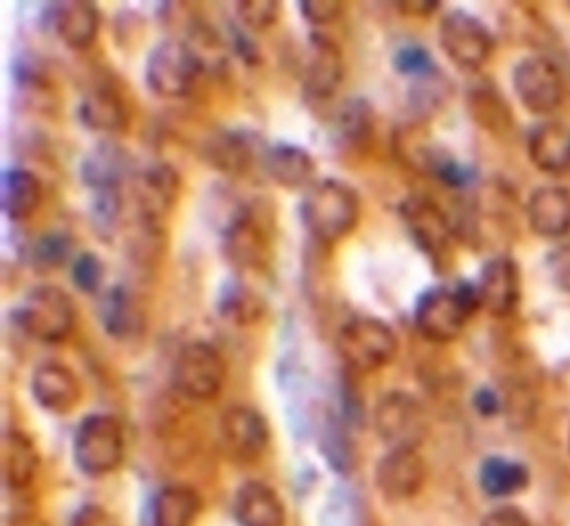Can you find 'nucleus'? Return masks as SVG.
I'll return each instance as SVG.
<instances>
[{
	"mask_svg": "<svg viewBox=\"0 0 570 526\" xmlns=\"http://www.w3.org/2000/svg\"><path fill=\"white\" fill-rule=\"evenodd\" d=\"M301 217L316 240L335 244L356 230L362 217V200L348 182L325 177L305 190Z\"/></svg>",
	"mask_w": 570,
	"mask_h": 526,
	"instance_id": "1",
	"label": "nucleus"
},
{
	"mask_svg": "<svg viewBox=\"0 0 570 526\" xmlns=\"http://www.w3.org/2000/svg\"><path fill=\"white\" fill-rule=\"evenodd\" d=\"M273 249L274 219L265 204L236 206L223 227V255L228 265L238 272L265 270Z\"/></svg>",
	"mask_w": 570,
	"mask_h": 526,
	"instance_id": "2",
	"label": "nucleus"
},
{
	"mask_svg": "<svg viewBox=\"0 0 570 526\" xmlns=\"http://www.w3.org/2000/svg\"><path fill=\"white\" fill-rule=\"evenodd\" d=\"M480 308V292L475 286L430 287L416 299L413 318L422 337L448 345L461 337L468 321Z\"/></svg>",
	"mask_w": 570,
	"mask_h": 526,
	"instance_id": "3",
	"label": "nucleus"
},
{
	"mask_svg": "<svg viewBox=\"0 0 570 526\" xmlns=\"http://www.w3.org/2000/svg\"><path fill=\"white\" fill-rule=\"evenodd\" d=\"M16 324L27 337L46 345L69 338L77 324V306L71 295L58 286H37L16 308Z\"/></svg>",
	"mask_w": 570,
	"mask_h": 526,
	"instance_id": "4",
	"label": "nucleus"
},
{
	"mask_svg": "<svg viewBox=\"0 0 570 526\" xmlns=\"http://www.w3.org/2000/svg\"><path fill=\"white\" fill-rule=\"evenodd\" d=\"M338 356L354 373H375L397 354V337L384 319L357 316L338 329Z\"/></svg>",
	"mask_w": 570,
	"mask_h": 526,
	"instance_id": "5",
	"label": "nucleus"
},
{
	"mask_svg": "<svg viewBox=\"0 0 570 526\" xmlns=\"http://www.w3.org/2000/svg\"><path fill=\"white\" fill-rule=\"evenodd\" d=\"M78 469L90 477L109 475L120 468L126 455L122 424L115 416L94 413L78 424L72 439Z\"/></svg>",
	"mask_w": 570,
	"mask_h": 526,
	"instance_id": "6",
	"label": "nucleus"
},
{
	"mask_svg": "<svg viewBox=\"0 0 570 526\" xmlns=\"http://www.w3.org/2000/svg\"><path fill=\"white\" fill-rule=\"evenodd\" d=\"M171 383L183 397L212 401L227 383V364L220 351L206 340H193L177 351Z\"/></svg>",
	"mask_w": 570,
	"mask_h": 526,
	"instance_id": "7",
	"label": "nucleus"
},
{
	"mask_svg": "<svg viewBox=\"0 0 570 526\" xmlns=\"http://www.w3.org/2000/svg\"><path fill=\"white\" fill-rule=\"evenodd\" d=\"M204 71L187 40L164 39L153 46L145 61V82L160 98L187 96Z\"/></svg>",
	"mask_w": 570,
	"mask_h": 526,
	"instance_id": "8",
	"label": "nucleus"
},
{
	"mask_svg": "<svg viewBox=\"0 0 570 526\" xmlns=\"http://www.w3.org/2000/svg\"><path fill=\"white\" fill-rule=\"evenodd\" d=\"M373 424L390 450H419L430 429L424 405L403 390L389 391L376 401Z\"/></svg>",
	"mask_w": 570,
	"mask_h": 526,
	"instance_id": "9",
	"label": "nucleus"
},
{
	"mask_svg": "<svg viewBox=\"0 0 570 526\" xmlns=\"http://www.w3.org/2000/svg\"><path fill=\"white\" fill-rule=\"evenodd\" d=\"M402 221L422 254L435 268H448L453 260L454 230L448 214L426 196H407L400 206Z\"/></svg>",
	"mask_w": 570,
	"mask_h": 526,
	"instance_id": "10",
	"label": "nucleus"
},
{
	"mask_svg": "<svg viewBox=\"0 0 570 526\" xmlns=\"http://www.w3.org/2000/svg\"><path fill=\"white\" fill-rule=\"evenodd\" d=\"M440 44L462 71H478L491 59L494 39L483 21L462 8L449 10L440 21Z\"/></svg>",
	"mask_w": 570,
	"mask_h": 526,
	"instance_id": "11",
	"label": "nucleus"
},
{
	"mask_svg": "<svg viewBox=\"0 0 570 526\" xmlns=\"http://www.w3.org/2000/svg\"><path fill=\"white\" fill-rule=\"evenodd\" d=\"M513 90L527 111L546 117L558 111L564 99L563 72L551 59L531 56L513 69Z\"/></svg>",
	"mask_w": 570,
	"mask_h": 526,
	"instance_id": "12",
	"label": "nucleus"
},
{
	"mask_svg": "<svg viewBox=\"0 0 570 526\" xmlns=\"http://www.w3.org/2000/svg\"><path fill=\"white\" fill-rule=\"evenodd\" d=\"M181 176L171 163L150 162L137 169L131 179V198L136 204L137 219L163 222L176 208L181 196Z\"/></svg>",
	"mask_w": 570,
	"mask_h": 526,
	"instance_id": "13",
	"label": "nucleus"
},
{
	"mask_svg": "<svg viewBox=\"0 0 570 526\" xmlns=\"http://www.w3.org/2000/svg\"><path fill=\"white\" fill-rule=\"evenodd\" d=\"M344 53L327 34L312 33L303 61V90L312 101H327L344 80Z\"/></svg>",
	"mask_w": 570,
	"mask_h": 526,
	"instance_id": "14",
	"label": "nucleus"
},
{
	"mask_svg": "<svg viewBox=\"0 0 570 526\" xmlns=\"http://www.w3.org/2000/svg\"><path fill=\"white\" fill-rule=\"evenodd\" d=\"M220 441L233 460H257L271 443L265 415L249 405H234L220 418Z\"/></svg>",
	"mask_w": 570,
	"mask_h": 526,
	"instance_id": "15",
	"label": "nucleus"
},
{
	"mask_svg": "<svg viewBox=\"0 0 570 526\" xmlns=\"http://www.w3.org/2000/svg\"><path fill=\"white\" fill-rule=\"evenodd\" d=\"M426 479V462L419 450H389L376 464V490L390 504L413 500Z\"/></svg>",
	"mask_w": 570,
	"mask_h": 526,
	"instance_id": "16",
	"label": "nucleus"
},
{
	"mask_svg": "<svg viewBox=\"0 0 570 526\" xmlns=\"http://www.w3.org/2000/svg\"><path fill=\"white\" fill-rule=\"evenodd\" d=\"M136 158L122 143L105 139L80 160L78 176L88 189L122 190L124 182L131 181L137 173Z\"/></svg>",
	"mask_w": 570,
	"mask_h": 526,
	"instance_id": "17",
	"label": "nucleus"
},
{
	"mask_svg": "<svg viewBox=\"0 0 570 526\" xmlns=\"http://www.w3.org/2000/svg\"><path fill=\"white\" fill-rule=\"evenodd\" d=\"M31 394L46 413L69 415L82 399V384L69 365L50 359L33 370Z\"/></svg>",
	"mask_w": 570,
	"mask_h": 526,
	"instance_id": "18",
	"label": "nucleus"
},
{
	"mask_svg": "<svg viewBox=\"0 0 570 526\" xmlns=\"http://www.w3.org/2000/svg\"><path fill=\"white\" fill-rule=\"evenodd\" d=\"M481 306L497 318H508L518 310L521 300V272L510 255L489 260L478 281Z\"/></svg>",
	"mask_w": 570,
	"mask_h": 526,
	"instance_id": "19",
	"label": "nucleus"
},
{
	"mask_svg": "<svg viewBox=\"0 0 570 526\" xmlns=\"http://www.w3.org/2000/svg\"><path fill=\"white\" fill-rule=\"evenodd\" d=\"M265 150L259 149L257 137L246 130H220L202 145V158L220 173L244 176Z\"/></svg>",
	"mask_w": 570,
	"mask_h": 526,
	"instance_id": "20",
	"label": "nucleus"
},
{
	"mask_svg": "<svg viewBox=\"0 0 570 526\" xmlns=\"http://www.w3.org/2000/svg\"><path fill=\"white\" fill-rule=\"evenodd\" d=\"M98 318L105 333L122 343L141 337L147 327V316L136 295L120 284L99 292Z\"/></svg>",
	"mask_w": 570,
	"mask_h": 526,
	"instance_id": "21",
	"label": "nucleus"
},
{
	"mask_svg": "<svg viewBox=\"0 0 570 526\" xmlns=\"http://www.w3.org/2000/svg\"><path fill=\"white\" fill-rule=\"evenodd\" d=\"M46 20L63 44L85 50L98 37L101 12L88 0H61L48 7Z\"/></svg>",
	"mask_w": 570,
	"mask_h": 526,
	"instance_id": "22",
	"label": "nucleus"
},
{
	"mask_svg": "<svg viewBox=\"0 0 570 526\" xmlns=\"http://www.w3.org/2000/svg\"><path fill=\"white\" fill-rule=\"evenodd\" d=\"M527 221L534 235L558 240L570 232V190L546 185L532 192L527 202Z\"/></svg>",
	"mask_w": 570,
	"mask_h": 526,
	"instance_id": "23",
	"label": "nucleus"
},
{
	"mask_svg": "<svg viewBox=\"0 0 570 526\" xmlns=\"http://www.w3.org/2000/svg\"><path fill=\"white\" fill-rule=\"evenodd\" d=\"M78 120L88 130L115 136L130 123V109L122 96L110 86H96L86 91L77 107Z\"/></svg>",
	"mask_w": 570,
	"mask_h": 526,
	"instance_id": "24",
	"label": "nucleus"
},
{
	"mask_svg": "<svg viewBox=\"0 0 570 526\" xmlns=\"http://www.w3.org/2000/svg\"><path fill=\"white\" fill-rule=\"evenodd\" d=\"M261 166L266 176L284 189L297 190L311 187L316 176V160L301 145L278 143L263 152Z\"/></svg>",
	"mask_w": 570,
	"mask_h": 526,
	"instance_id": "25",
	"label": "nucleus"
},
{
	"mask_svg": "<svg viewBox=\"0 0 570 526\" xmlns=\"http://www.w3.org/2000/svg\"><path fill=\"white\" fill-rule=\"evenodd\" d=\"M233 514L240 526L285 525L284 502L266 483H244L234 494Z\"/></svg>",
	"mask_w": 570,
	"mask_h": 526,
	"instance_id": "26",
	"label": "nucleus"
},
{
	"mask_svg": "<svg viewBox=\"0 0 570 526\" xmlns=\"http://www.w3.org/2000/svg\"><path fill=\"white\" fill-rule=\"evenodd\" d=\"M529 158L540 171L563 176L570 171V128L561 122H542L529 136Z\"/></svg>",
	"mask_w": 570,
	"mask_h": 526,
	"instance_id": "27",
	"label": "nucleus"
},
{
	"mask_svg": "<svg viewBox=\"0 0 570 526\" xmlns=\"http://www.w3.org/2000/svg\"><path fill=\"white\" fill-rule=\"evenodd\" d=\"M42 202V182L31 169L8 168L0 177V208L12 221H23Z\"/></svg>",
	"mask_w": 570,
	"mask_h": 526,
	"instance_id": "28",
	"label": "nucleus"
},
{
	"mask_svg": "<svg viewBox=\"0 0 570 526\" xmlns=\"http://www.w3.org/2000/svg\"><path fill=\"white\" fill-rule=\"evenodd\" d=\"M40 455L33 439L20 429H8L2 437V479L8 488L23 490L39 474Z\"/></svg>",
	"mask_w": 570,
	"mask_h": 526,
	"instance_id": "29",
	"label": "nucleus"
},
{
	"mask_svg": "<svg viewBox=\"0 0 570 526\" xmlns=\"http://www.w3.org/2000/svg\"><path fill=\"white\" fill-rule=\"evenodd\" d=\"M466 107L473 122L478 123L487 133L502 137L512 131V109L497 86L489 85V82L472 86L468 91Z\"/></svg>",
	"mask_w": 570,
	"mask_h": 526,
	"instance_id": "30",
	"label": "nucleus"
},
{
	"mask_svg": "<svg viewBox=\"0 0 570 526\" xmlns=\"http://www.w3.org/2000/svg\"><path fill=\"white\" fill-rule=\"evenodd\" d=\"M215 306L220 318L238 327L259 324L266 316L265 297L238 278L225 281L220 286Z\"/></svg>",
	"mask_w": 570,
	"mask_h": 526,
	"instance_id": "31",
	"label": "nucleus"
},
{
	"mask_svg": "<svg viewBox=\"0 0 570 526\" xmlns=\"http://www.w3.org/2000/svg\"><path fill=\"white\" fill-rule=\"evenodd\" d=\"M202 514L200 494L187 485L164 487L155 500V526H195Z\"/></svg>",
	"mask_w": 570,
	"mask_h": 526,
	"instance_id": "32",
	"label": "nucleus"
},
{
	"mask_svg": "<svg viewBox=\"0 0 570 526\" xmlns=\"http://www.w3.org/2000/svg\"><path fill=\"white\" fill-rule=\"evenodd\" d=\"M337 136L348 149H363L375 133V112L370 101L352 98L337 112Z\"/></svg>",
	"mask_w": 570,
	"mask_h": 526,
	"instance_id": "33",
	"label": "nucleus"
},
{
	"mask_svg": "<svg viewBox=\"0 0 570 526\" xmlns=\"http://www.w3.org/2000/svg\"><path fill=\"white\" fill-rule=\"evenodd\" d=\"M480 485L493 498L512 496L529 485V472L523 464L502 456L487 458L481 466Z\"/></svg>",
	"mask_w": 570,
	"mask_h": 526,
	"instance_id": "34",
	"label": "nucleus"
},
{
	"mask_svg": "<svg viewBox=\"0 0 570 526\" xmlns=\"http://www.w3.org/2000/svg\"><path fill=\"white\" fill-rule=\"evenodd\" d=\"M90 219L94 232L101 240H112L120 232L124 219L122 190H101L94 192L90 206Z\"/></svg>",
	"mask_w": 570,
	"mask_h": 526,
	"instance_id": "35",
	"label": "nucleus"
},
{
	"mask_svg": "<svg viewBox=\"0 0 570 526\" xmlns=\"http://www.w3.org/2000/svg\"><path fill=\"white\" fill-rule=\"evenodd\" d=\"M72 238L61 230H52L40 235L29 247V262L35 270L48 272L53 268L63 267L71 259Z\"/></svg>",
	"mask_w": 570,
	"mask_h": 526,
	"instance_id": "36",
	"label": "nucleus"
},
{
	"mask_svg": "<svg viewBox=\"0 0 570 526\" xmlns=\"http://www.w3.org/2000/svg\"><path fill=\"white\" fill-rule=\"evenodd\" d=\"M72 284L86 295H99L105 280V262L94 251H82L72 260Z\"/></svg>",
	"mask_w": 570,
	"mask_h": 526,
	"instance_id": "37",
	"label": "nucleus"
},
{
	"mask_svg": "<svg viewBox=\"0 0 570 526\" xmlns=\"http://www.w3.org/2000/svg\"><path fill=\"white\" fill-rule=\"evenodd\" d=\"M234 10L246 29L265 31L279 20L282 2L278 0H240L234 4Z\"/></svg>",
	"mask_w": 570,
	"mask_h": 526,
	"instance_id": "38",
	"label": "nucleus"
},
{
	"mask_svg": "<svg viewBox=\"0 0 570 526\" xmlns=\"http://www.w3.org/2000/svg\"><path fill=\"white\" fill-rule=\"evenodd\" d=\"M394 66L397 72L413 77V79H422L426 75L438 71L434 66L432 53L421 44H405L395 52Z\"/></svg>",
	"mask_w": 570,
	"mask_h": 526,
	"instance_id": "39",
	"label": "nucleus"
},
{
	"mask_svg": "<svg viewBox=\"0 0 570 526\" xmlns=\"http://www.w3.org/2000/svg\"><path fill=\"white\" fill-rule=\"evenodd\" d=\"M298 10L314 26H327L343 16L344 4L341 0H303Z\"/></svg>",
	"mask_w": 570,
	"mask_h": 526,
	"instance_id": "40",
	"label": "nucleus"
},
{
	"mask_svg": "<svg viewBox=\"0 0 570 526\" xmlns=\"http://www.w3.org/2000/svg\"><path fill=\"white\" fill-rule=\"evenodd\" d=\"M548 268L553 284L561 291L570 292V244H563L551 251L548 257Z\"/></svg>",
	"mask_w": 570,
	"mask_h": 526,
	"instance_id": "41",
	"label": "nucleus"
},
{
	"mask_svg": "<svg viewBox=\"0 0 570 526\" xmlns=\"http://www.w3.org/2000/svg\"><path fill=\"white\" fill-rule=\"evenodd\" d=\"M71 526H120L118 520L98 504H86L80 507L75 517H72Z\"/></svg>",
	"mask_w": 570,
	"mask_h": 526,
	"instance_id": "42",
	"label": "nucleus"
},
{
	"mask_svg": "<svg viewBox=\"0 0 570 526\" xmlns=\"http://www.w3.org/2000/svg\"><path fill=\"white\" fill-rule=\"evenodd\" d=\"M480 526H532V523L519 507L505 506L485 515Z\"/></svg>",
	"mask_w": 570,
	"mask_h": 526,
	"instance_id": "43",
	"label": "nucleus"
},
{
	"mask_svg": "<svg viewBox=\"0 0 570 526\" xmlns=\"http://www.w3.org/2000/svg\"><path fill=\"white\" fill-rule=\"evenodd\" d=\"M395 8L405 16H419V18H426L432 16L435 10H440V4L434 0H402L397 2Z\"/></svg>",
	"mask_w": 570,
	"mask_h": 526,
	"instance_id": "44",
	"label": "nucleus"
},
{
	"mask_svg": "<svg viewBox=\"0 0 570 526\" xmlns=\"http://www.w3.org/2000/svg\"><path fill=\"white\" fill-rule=\"evenodd\" d=\"M473 405H475V409L480 410L483 416H494L502 409L500 397L497 396L493 390H489V388H481V390L475 394Z\"/></svg>",
	"mask_w": 570,
	"mask_h": 526,
	"instance_id": "45",
	"label": "nucleus"
},
{
	"mask_svg": "<svg viewBox=\"0 0 570 526\" xmlns=\"http://www.w3.org/2000/svg\"><path fill=\"white\" fill-rule=\"evenodd\" d=\"M234 50L238 52V56L246 59V61H257L259 59V50H257V46L253 42L246 33H242V31H234V40H233Z\"/></svg>",
	"mask_w": 570,
	"mask_h": 526,
	"instance_id": "46",
	"label": "nucleus"
},
{
	"mask_svg": "<svg viewBox=\"0 0 570 526\" xmlns=\"http://www.w3.org/2000/svg\"><path fill=\"white\" fill-rule=\"evenodd\" d=\"M569 448H570V434H569Z\"/></svg>",
	"mask_w": 570,
	"mask_h": 526,
	"instance_id": "47",
	"label": "nucleus"
}]
</instances>
